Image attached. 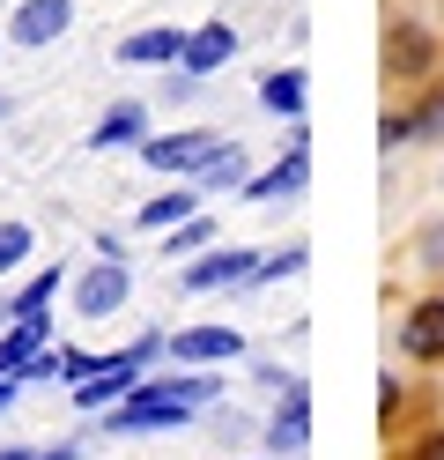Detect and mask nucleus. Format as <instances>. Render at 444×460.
<instances>
[{
    "instance_id": "9",
    "label": "nucleus",
    "mask_w": 444,
    "mask_h": 460,
    "mask_svg": "<svg viewBox=\"0 0 444 460\" xmlns=\"http://www.w3.org/2000/svg\"><path fill=\"white\" fill-rule=\"evenodd\" d=\"M74 0H22L15 8V45H52L59 31H67Z\"/></svg>"
},
{
    "instance_id": "12",
    "label": "nucleus",
    "mask_w": 444,
    "mask_h": 460,
    "mask_svg": "<svg viewBox=\"0 0 444 460\" xmlns=\"http://www.w3.org/2000/svg\"><path fill=\"white\" fill-rule=\"evenodd\" d=\"M304 438H311V394L289 386V409L266 423V446H274V453H304Z\"/></svg>"
},
{
    "instance_id": "27",
    "label": "nucleus",
    "mask_w": 444,
    "mask_h": 460,
    "mask_svg": "<svg viewBox=\"0 0 444 460\" xmlns=\"http://www.w3.org/2000/svg\"><path fill=\"white\" fill-rule=\"evenodd\" d=\"M45 460H74V453H45Z\"/></svg>"
},
{
    "instance_id": "21",
    "label": "nucleus",
    "mask_w": 444,
    "mask_h": 460,
    "mask_svg": "<svg viewBox=\"0 0 444 460\" xmlns=\"http://www.w3.org/2000/svg\"><path fill=\"white\" fill-rule=\"evenodd\" d=\"M385 52H393V67H422V31H393V45H385Z\"/></svg>"
},
{
    "instance_id": "17",
    "label": "nucleus",
    "mask_w": 444,
    "mask_h": 460,
    "mask_svg": "<svg viewBox=\"0 0 444 460\" xmlns=\"http://www.w3.org/2000/svg\"><path fill=\"white\" fill-rule=\"evenodd\" d=\"M207 238H215V223H207V216L193 208L186 223H170V230H163V252H170V261H186V252H200Z\"/></svg>"
},
{
    "instance_id": "16",
    "label": "nucleus",
    "mask_w": 444,
    "mask_h": 460,
    "mask_svg": "<svg viewBox=\"0 0 444 460\" xmlns=\"http://www.w3.org/2000/svg\"><path fill=\"white\" fill-rule=\"evenodd\" d=\"M222 186H245V149H237V141H222V149L200 164V193H222Z\"/></svg>"
},
{
    "instance_id": "19",
    "label": "nucleus",
    "mask_w": 444,
    "mask_h": 460,
    "mask_svg": "<svg viewBox=\"0 0 444 460\" xmlns=\"http://www.w3.org/2000/svg\"><path fill=\"white\" fill-rule=\"evenodd\" d=\"M193 208H200V193H163V200L141 208V230H170V223H186Z\"/></svg>"
},
{
    "instance_id": "6",
    "label": "nucleus",
    "mask_w": 444,
    "mask_h": 460,
    "mask_svg": "<svg viewBox=\"0 0 444 460\" xmlns=\"http://www.w3.org/2000/svg\"><path fill=\"white\" fill-rule=\"evenodd\" d=\"M163 349H170L178 364H230L245 341H237V327H186V334H170Z\"/></svg>"
},
{
    "instance_id": "4",
    "label": "nucleus",
    "mask_w": 444,
    "mask_h": 460,
    "mask_svg": "<svg viewBox=\"0 0 444 460\" xmlns=\"http://www.w3.org/2000/svg\"><path fill=\"white\" fill-rule=\"evenodd\" d=\"M118 305H126V268H118V252H104V261L74 282V312L82 320H111Z\"/></svg>"
},
{
    "instance_id": "23",
    "label": "nucleus",
    "mask_w": 444,
    "mask_h": 460,
    "mask_svg": "<svg viewBox=\"0 0 444 460\" xmlns=\"http://www.w3.org/2000/svg\"><path fill=\"white\" fill-rule=\"evenodd\" d=\"M422 261H430V268H444V223H430V230H422Z\"/></svg>"
},
{
    "instance_id": "28",
    "label": "nucleus",
    "mask_w": 444,
    "mask_h": 460,
    "mask_svg": "<svg viewBox=\"0 0 444 460\" xmlns=\"http://www.w3.org/2000/svg\"><path fill=\"white\" fill-rule=\"evenodd\" d=\"M0 460H30V453H0Z\"/></svg>"
},
{
    "instance_id": "18",
    "label": "nucleus",
    "mask_w": 444,
    "mask_h": 460,
    "mask_svg": "<svg viewBox=\"0 0 444 460\" xmlns=\"http://www.w3.org/2000/svg\"><path fill=\"white\" fill-rule=\"evenodd\" d=\"M52 297H59V268H45V275L15 297V320H38V327H45V320H52Z\"/></svg>"
},
{
    "instance_id": "26",
    "label": "nucleus",
    "mask_w": 444,
    "mask_h": 460,
    "mask_svg": "<svg viewBox=\"0 0 444 460\" xmlns=\"http://www.w3.org/2000/svg\"><path fill=\"white\" fill-rule=\"evenodd\" d=\"M8 320H15V305H0V327H8Z\"/></svg>"
},
{
    "instance_id": "11",
    "label": "nucleus",
    "mask_w": 444,
    "mask_h": 460,
    "mask_svg": "<svg viewBox=\"0 0 444 460\" xmlns=\"http://www.w3.org/2000/svg\"><path fill=\"white\" fill-rule=\"evenodd\" d=\"M400 349H407V357H444V297H430V305H414V312H407Z\"/></svg>"
},
{
    "instance_id": "13",
    "label": "nucleus",
    "mask_w": 444,
    "mask_h": 460,
    "mask_svg": "<svg viewBox=\"0 0 444 460\" xmlns=\"http://www.w3.org/2000/svg\"><path fill=\"white\" fill-rule=\"evenodd\" d=\"M89 141H97V149H141V141H148V111L141 104H111Z\"/></svg>"
},
{
    "instance_id": "14",
    "label": "nucleus",
    "mask_w": 444,
    "mask_h": 460,
    "mask_svg": "<svg viewBox=\"0 0 444 460\" xmlns=\"http://www.w3.org/2000/svg\"><path fill=\"white\" fill-rule=\"evenodd\" d=\"M45 349V327L38 320H8V334H0V379H22V364Z\"/></svg>"
},
{
    "instance_id": "25",
    "label": "nucleus",
    "mask_w": 444,
    "mask_h": 460,
    "mask_svg": "<svg viewBox=\"0 0 444 460\" xmlns=\"http://www.w3.org/2000/svg\"><path fill=\"white\" fill-rule=\"evenodd\" d=\"M8 394H15V379H0V409H8Z\"/></svg>"
},
{
    "instance_id": "7",
    "label": "nucleus",
    "mask_w": 444,
    "mask_h": 460,
    "mask_svg": "<svg viewBox=\"0 0 444 460\" xmlns=\"http://www.w3.org/2000/svg\"><path fill=\"white\" fill-rule=\"evenodd\" d=\"M118 60H126V67H170V60H186V31H170V22L134 31L126 45H118Z\"/></svg>"
},
{
    "instance_id": "1",
    "label": "nucleus",
    "mask_w": 444,
    "mask_h": 460,
    "mask_svg": "<svg viewBox=\"0 0 444 460\" xmlns=\"http://www.w3.org/2000/svg\"><path fill=\"white\" fill-rule=\"evenodd\" d=\"M207 394H222V379H141L126 401L104 409V430H118V438H134V430H186Z\"/></svg>"
},
{
    "instance_id": "8",
    "label": "nucleus",
    "mask_w": 444,
    "mask_h": 460,
    "mask_svg": "<svg viewBox=\"0 0 444 460\" xmlns=\"http://www.w3.org/2000/svg\"><path fill=\"white\" fill-rule=\"evenodd\" d=\"M259 252H207V261L186 268V290H230V282H252Z\"/></svg>"
},
{
    "instance_id": "5",
    "label": "nucleus",
    "mask_w": 444,
    "mask_h": 460,
    "mask_svg": "<svg viewBox=\"0 0 444 460\" xmlns=\"http://www.w3.org/2000/svg\"><path fill=\"white\" fill-rule=\"evenodd\" d=\"M304 179H311V141H304V119H296V127H289V164L245 179V200H282V193H296Z\"/></svg>"
},
{
    "instance_id": "15",
    "label": "nucleus",
    "mask_w": 444,
    "mask_h": 460,
    "mask_svg": "<svg viewBox=\"0 0 444 460\" xmlns=\"http://www.w3.org/2000/svg\"><path fill=\"white\" fill-rule=\"evenodd\" d=\"M259 104H266V111H289V119H304V75H296V67L266 75V82H259Z\"/></svg>"
},
{
    "instance_id": "3",
    "label": "nucleus",
    "mask_w": 444,
    "mask_h": 460,
    "mask_svg": "<svg viewBox=\"0 0 444 460\" xmlns=\"http://www.w3.org/2000/svg\"><path fill=\"white\" fill-rule=\"evenodd\" d=\"M215 149H222V134H207V127H193V134H148L141 141V164L148 171H200Z\"/></svg>"
},
{
    "instance_id": "20",
    "label": "nucleus",
    "mask_w": 444,
    "mask_h": 460,
    "mask_svg": "<svg viewBox=\"0 0 444 460\" xmlns=\"http://www.w3.org/2000/svg\"><path fill=\"white\" fill-rule=\"evenodd\" d=\"M30 261V230L22 223H0V275H15Z\"/></svg>"
},
{
    "instance_id": "24",
    "label": "nucleus",
    "mask_w": 444,
    "mask_h": 460,
    "mask_svg": "<svg viewBox=\"0 0 444 460\" xmlns=\"http://www.w3.org/2000/svg\"><path fill=\"white\" fill-rule=\"evenodd\" d=\"M414 460H444V430H437V438H430L422 453H414Z\"/></svg>"
},
{
    "instance_id": "2",
    "label": "nucleus",
    "mask_w": 444,
    "mask_h": 460,
    "mask_svg": "<svg viewBox=\"0 0 444 460\" xmlns=\"http://www.w3.org/2000/svg\"><path fill=\"white\" fill-rule=\"evenodd\" d=\"M156 357H163V341H134V349L104 357V364L74 386V401H82V409H111V401H126V394L141 386V364H156Z\"/></svg>"
},
{
    "instance_id": "22",
    "label": "nucleus",
    "mask_w": 444,
    "mask_h": 460,
    "mask_svg": "<svg viewBox=\"0 0 444 460\" xmlns=\"http://www.w3.org/2000/svg\"><path fill=\"white\" fill-rule=\"evenodd\" d=\"M414 141H444V97H430L414 111Z\"/></svg>"
},
{
    "instance_id": "10",
    "label": "nucleus",
    "mask_w": 444,
    "mask_h": 460,
    "mask_svg": "<svg viewBox=\"0 0 444 460\" xmlns=\"http://www.w3.org/2000/svg\"><path fill=\"white\" fill-rule=\"evenodd\" d=\"M230 52H237V31H230V22H222V15H215V22H200V31L186 38V75H215Z\"/></svg>"
}]
</instances>
